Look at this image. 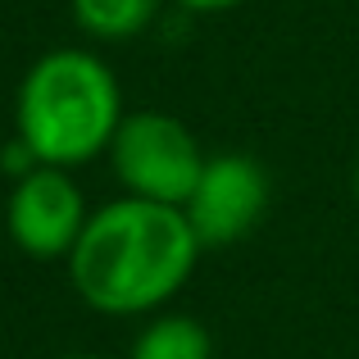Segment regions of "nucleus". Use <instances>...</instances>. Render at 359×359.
Segmentation results:
<instances>
[{"mask_svg":"<svg viewBox=\"0 0 359 359\" xmlns=\"http://www.w3.org/2000/svg\"><path fill=\"white\" fill-rule=\"evenodd\" d=\"M177 5L191 9V14H228V9L250 5V0H177Z\"/></svg>","mask_w":359,"mask_h":359,"instance_id":"6e6552de","label":"nucleus"},{"mask_svg":"<svg viewBox=\"0 0 359 359\" xmlns=\"http://www.w3.org/2000/svg\"><path fill=\"white\" fill-rule=\"evenodd\" d=\"M351 191H355V201H359V159H355V177H351Z\"/></svg>","mask_w":359,"mask_h":359,"instance_id":"1a4fd4ad","label":"nucleus"},{"mask_svg":"<svg viewBox=\"0 0 359 359\" xmlns=\"http://www.w3.org/2000/svg\"><path fill=\"white\" fill-rule=\"evenodd\" d=\"M73 23L91 41H132L159 14V0H69Z\"/></svg>","mask_w":359,"mask_h":359,"instance_id":"0eeeda50","label":"nucleus"},{"mask_svg":"<svg viewBox=\"0 0 359 359\" xmlns=\"http://www.w3.org/2000/svg\"><path fill=\"white\" fill-rule=\"evenodd\" d=\"M201 255V241L177 205L123 196L91 210L69 255V282L91 309L132 318L173 300Z\"/></svg>","mask_w":359,"mask_h":359,"instance_id":"f257e3e1","label":"nucleus"},{"mask_svg":"<svg viewBox=\"0 0 359 359\" xmlns=\"http://www.w3.org/2000/svg\"><path fill=\"white\" fill-rule=\"evenodd\" d=\"M55 359H100V355H55Z\"/></svg>","mask_w":359,"mask_h":359,"instance_id":"9d476101","label":"nucleus"},{"mask_svg":"<svg viewBox=\"0 0 359 359\" xmlns=\"http://www.w3.org/2000/svg\"><path fill=\"white\" fill-rule=\"evenodd\" d=\"M269 205H273V187L264 164L241 155V150H223V155L205 159L201 182L187 196L182 214L191 223L201 250H228L259 228Z\"/></svg>","mask_w":359,"mask_h":359,"instance_id":"20e7f679","label":"nucleus"},{"mask_svg":"<svg viewBox=\"0 0 359 359\" xmlns=\"http://www.w3.org/2000/svg\"><path fill=\"white\" fill-rule=\"evenodd\" d=\"M87 201L82 187L73 182L69 168L36 164L32 173L14 177V191L5 205V228L9 241L27 259H69L87 228Z\"/></svg>","mask_w":359,"mask_h":359,"instance_id":"39448f33","label":"nucleus"},{"mask_svg":"<svg viewBox=\"0 0 359 359\" xmlns=\"http://www.w3.org/2000/svg\"><path fill=\"white\" fill-rule=\"evenodd\" d=\"M205 159L210 155L196 146L191 128L182 118L164 114V109L123 114L114 141H109V164H114L123 191L137 196V201L177 205V210L196 191Z\"/></svg>","mask_w":359,"mask_h":359,"instance_id":"7ed1b4c3","label":"nucleus"},{"mask_svg":"<svg viewBox=\"0 0 359 359\" xmlns=\"http://www.w3.org/2000/svg\"><path fill=\"white\" fill-rule=\"evenodd\" d=\"M128 359H214V337L191 314H164L132 337Z\"/></svg>","mask_w":359,"mask_h":359,"instance_id":"423d86ee","label":"nucleus"},{"mask_svg":"<svg viewBox=\"0 0 359 359\" xmlns=\"http://www.w3.org/2000/svg\"><path fill=\"white\" fill-rule=\"evenodd\" d=\"M123 123L118 78L100 55L91 50H50L23 73L14 100L18 141L36 164L78 168L96 155H109Z\"/></svg>","mask_w":359,"mask_h":359,"instance_id":"f03ea898","label":"nucleus"}]
</instances>
